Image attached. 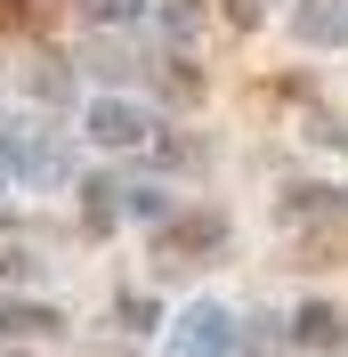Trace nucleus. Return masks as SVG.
I'll return each mask as SVG.
<instances>
[{"instance_id": "obj_1", "label": "nucleus", "mask_w": 348, "mask_h": 357, "mask_svg": "<svg viewBox=\"0 0 348 357\" xmlns=\"http://www.w3.org/2000/svg\"><path fill=\"white\" fill-rule=\"evenodd\" d=\"M227 244V220L219 211H187V220H162V236H154V260L178 268V260H203V252Z\"/></svg>"}, {"instance_id": "obj_2", "label": "nucleus", "mask_w": 348, "mask_h": 357, "mask_svg": "<svg viewBox=\"0 0 348 357\" xmlns=\"http://www.w3.org/2000/svg\"><path fill=\"white\" fill-rule=\"evenodd\" d=\"M89 138H97L106 155H130V146H146V138H154V122L130 106V98H97V106H89Z\"/></svg>"}, {"instance_id": "obj_3", "label": "nucleus", "mask_w": 348, "mask_h": 357, "mask_svg": "<svg viewBox=\"0 0 348 357\" xmlns=\"http://www.w3.org/2000/svg\"><path fill=\"white\" fill-rule=\"evenodd\" d=\"M227 349H235V317L219 301H195L178 317V357H227Z\"/></svg>"}, {"instance_id": "obj_4", "label": "nucleus", "mask_w": 348, "mask_h": 357, "mask_svg": "<svg viewBox=\"0 0 348 357\" xmlns=\"http://www.w3.org/2000/svg\"><path fill=\"white\" fill-rule=\"evenodd\" d=\"M292 33L308 49H348V0H300L292 8Z\"/></svg>"}, {"instance_id": "obj_5", "label": "nucleus", "mask_w": 348, "mask_h": 357, "mask_svg": "<svg viewBox=\"0 0 348 357\" xmlns=\"http://www.w3.org/2000/svg\"><path fill=\"white\" fill-rule=\"evenodd\" d=\"M292 341L316 349V357H332V349H348V317L332 309V301H308V309L292 317Z\"/></svg>"}, {"instance_id": "obj_6", "label": "nucleus", "mask_w": 348, "mask_h": 357, "mask_svg": "<svg viewBox=\"0 0 348 357\" xmlns=\"http://www.w3.org/2000/svg\"><path fill=\"white\" fill-rule=\"evenodd\" d=\"M0 333H17V341H49V333H65V317L41 309V301H0Z\"/></svg>"}, {"instance_id": "obj_7", "label": "nucleus", "mask_w": 348, "mask_h": 357, "mask_svg": "<svg viewBox=\"0 0 348 357\" xmlns=\"http://www.w3.org/2000/svg\"><path fill=\"white\" fill-rule=\"evenodd\" d=\"M283 220H292V227H308V220H348V195H340V187H292V195H283Z\"/></svg>"}, {"instance_id": "obj_8", "label": "nucleus", "mask_w": 348, "mask_h": 357, "mask_svg": "<svg viewBox=\"0 0 348 357\" xmlns=\"http://www.w3.org/2000/svg\"><path fill=\"white\" fill-rule=\"evenodd\" d=\"M8 162H17L33 187H57V178H65V155H57V146H41V138H17V146H8Z\"/></svg>"}, {"instance_id": "obj_9", "label": "nucleus", "mask_w": 348, "mask_h": 357, "mask_svg": "<svg viewBox=\"0 0 348 357\" xmlns=\"http://www.w3.org/2000/svg\"><path fill=\"white\" fill-rule=\"evenodd\" d=\"M81 203H89V211H81V227H89V236H106V227L122 220V203H130V195H113V178H89V187H81Z\"/></svg>"}, {"instance_id": "obj_10", "label": "nucleus", "mask_w": 348, "mask_h": 357, "mask_svg": "<svg viewBox=\"0 0 348 357\" xmlns=\"http://www.w3.org/2000/svg\"><path fill=\"white\" fill-rule=\"evenodd\" d=\"M162 33H171V41L187 49V41L203 33V0H171V8H162Z\"/></svg>"}, {"instance_id": "obj_11", "label": "nucleus", "mask_w": 348, "mask_h": 357, "mask_svg": "<svg viewBox=\"0 0 348 357\" xmlns=\"http://www.w3.org/2000/svg\"><path fill=\"white\" fill-rule=\"evenodd\" d=\"M138 8H146V0H81V17H89V24H130Z\"/></svg>"}, {"instance_id": "obj_12", "label": "nucleus", "mask_w": 348, "mask_h": 357, "mask_svg": "<svg viewBox=\"0 0 348 357\" xmlns=\"http://www.w3.org/2000/svg\"><path fill=\"white\" fill-rule=\"evenodd\" d=\"M122 325H130V333H154V325H162V309H154L146 292H130V301H122Z\"/></svg>"}, {"instance_id": "obj_13", "label": "nucleus", "mask_w": 348, "mask_h": 357, "mask_svg": "<svg viewBox=\"0 0 348 357\" xmlns=\"http://www.w3.org/2000/svg\"><path fill=\"white\" fill-rule=\"evenodd\" d=\"M162 89H171L178 106H195V98H203V73H195V66H171V73H162Z\"/></svg>"}, {"instance_id": "obj_14", "label": "nucleus", "mask_w": 348, "mask_h": 357, "mask_svg": "<svg viewBox=\"0 0 348 357\" xmlns=\"http://www.w3.org/2000/svg\"><path fill=\"white\" fill-rule=\"evenodd\" d=\"M33 98H49V106L65 98V66H57V57H49V66H33Z\"/></svg>"}, {"instance_id": "obj_15", "label": "nucleus", "mask_w": 348, "mask_h": 357, "mask_svg": "<svg viewBox=\"0 0 348 357\" xmlns=\"http://www.w3.org/2000/svg\"><path fill=\"white\" fill-rule=\"evenodd\" d=\"M227 24H235V33H251V24H260V0H227Z\"/></svg>"}, {"instance_id": "obj_16", "label": "nucleus", "mask_w": 348, "mask_h": 357, "mask_svg": "<svg viewBox=\"0 0 348 357\" xmlns=\"http://www.w3.org/2000/svg\"><path fill=\"white\" fill-rule=\"evenodd\" d=\"M24 17H33V0H0V33H17Z\"/></svg>"}]
</instances>
